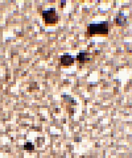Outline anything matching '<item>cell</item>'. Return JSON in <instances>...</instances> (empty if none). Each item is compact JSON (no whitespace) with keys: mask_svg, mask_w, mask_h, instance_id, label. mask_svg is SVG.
<instances>
[{"mask_svg":"<svg viewBox=\"0 0 132 158\" xmlns=\"http://www.w3.org/2000/svg\"><path fill=\"white\" fill-rule=\"evenodd\" d=\"M87 33L90 35H107L108 34V23L101 22L97 24H90L87 27Z\"/></svg>","mask_w":132,"mask_h":158,"instance_id":"6da1fadb","label":"cell"},{"mask_svg":"<svg viewBox=\"0 0 132 158\" xmlns=\"http://www.w3.org/2000/svg\"><path fill=\"white\" fill-rule=\"evenodd\" d=\"M43 19L46 26H55L58 21V18L56 13L55 8L49 9L48 11H43Z\"/></svg>","mask_w":132,"mask_h":158,"instance_id":"7a4b0ae2","label":"cell"},{"mask_svg":"<svg viewBox=\"0 0 132 158\" xmlns=\"http://www.w3.org/2000/svg\"><path fill=\"white\" fill-rule=\"evenodd\" d=\"M74 63V59L72 56H64L61 58V64L64 66H69Z\"/></svg>","mask_w":132,"mask_h":158,"instance_id":"3957f363","label":"cell"},{"mask_svg":"<svg viewBox=\"0 0 132 158\" xmlns=\"http://www.w3.org/2000/svg\"><path fill=\"white\" fill-rule=\"evenodd\" d=\"M88 54L86 53H80L79 56H77V60L80 63H85V62L90 60V58L88 57Z\"/></svg>","mask_w":132,"mask_h":158,"instance_id":"277c9868","label":"cell"},{"mask_svg":"<svg viewBox=\"0 0 132 158\" xmlns=\"http://www.w3.org/2000/svg\"><path fill=\"white\" fill-rule=\"evenodd\" d=\"M34 145L31 142H27L24 145V149L26 150H34Z\"/></svg>","mask_w":132,"mask_h":158,"instance_id":"5b68a950","label":"cell"}]
</instances>
